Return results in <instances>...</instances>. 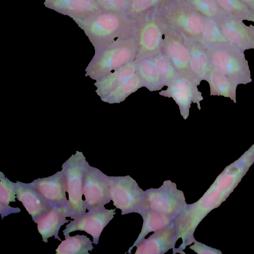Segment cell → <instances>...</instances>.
Here are the masks:
<instances>
[{
	"label": "cell",
	"mask_w": 254,
	"mask_h": 254,
	"mask_svg": "<svg viewBox=\"0 0 254 254\" xmlns=\"http://www.w3.org/2000/svg\"><path fill=\"white\" fill-rule=\"evenodd\" d=\"M199 41L206 46L229 44L223 34L217 20L207 18H205Z\"/></svg>",
	"instance_id": "83f0119b"
},
{
	"label": "cell",
	"mask_w": 254,
	"mask_h": 254,
	"mask_svg": "<svg viewBox=\"0 0 254 254\" xmlns=\"http://www.w3.org/2000/svg\"><path fill=\"white\" fill-rule=\"evenodd\" d=\"M44 4L71 18L83 17L101 10L95 0H45Z\"/></svg>",
	"instance_id": "ffe728a7"
},
{
	"label": "cell",
	"mask_w": 254,
	"mask_h": 254,
	"mask_svg": "<svg viewBox=\"0 0 254 254\" xmlns=\"http://www.w3.org/2000/svg\"><path fill=\"white\" fill-rule=\"evenodd\" d=\"M0 213L2 218L5 216L10 213L11 210L8 208H14L10 207L9 204L10 202H14L15 198L16 197L15 183L10 182L8 180L3 174L0 173Z\"/></svg>",
	"instance_id": "f546056e"
},
{
	"label": "cell",
	"mask_w": 254,
	"mask_h": 254,
	"mask_svg": "<svg viewBox=\"0 0 254 254\" xmlns=\"http://www.w3.org/2000/svg\"><path fill=\"white\" fill-rule=\"evenodd\" d=\"M205 46L214 68L238 85L252 81L244 51L229 44Z\"/></svg>",
	"instance_id": "8992f818"
},
{
	"label": "cell",
	"mask_w": 254,
	"mask_h": 254,
	"mask_svg": "<svg viewBox=\"0 0 254 254\" xmlns=\"http://www.w3.org/2000/svg\"><path fill=\"white\" fill-rule=\"evenodd\" d=\"M72 18L83 30L95 49L133 33L136 21L127 12L103 10Z\"/></svg>",
	"instance_id": "7a4b0ae2"
},
{
	"label": "cell",
	"mask_w": 254,
	"mask_h": 254,
	"mask_svg": "<svg viewBox=\"0 0 254 254\" xmlns=\"http://www.w3.org/2000/svg\"><path fill=\"white\" fill-rule=\"evenodd\" d=\"M145 192L146 209L176 218L187 208L184 193L170 180L165 181L158 188L147 189Z\"/></svg>",
	"instance_id": "9c48e42d"
},
{
	"label": "cell",
	"mask_w": 254,
	"mask_h": 254,
	"mask_svg": "<svg viewBox=\"0 0 254 254\" xmlns=\"http://www.w3.org/2000/svg\"><path fill=\"white\" fill-rule=\"evenodd\" d=\"M157 7L168 26L187 38L200 40L205 17L185 0H164Z\"/></svg>",
	"instance_id": "5b68a950"
},
{
	"label": "cell",
	"mask_w": 254,
	"mask_h": 254,
	"mask_svg": "<svg viewBox=\"0 0 254 254\" xmlns=\"http://www.w3.org/2000/svg\"><path fill=\"white\" fill-rule=\"evenodd\" d=\"M205 18L217 20L228 15L216 0H185Z\"/></svg>",
	"instance_id": "f1b7e54d"
},
{
	"label": "cell",
	"mask_w": 254,
	"mask_h": 254,
	"mask_svg": "<svg viewBox=\"0 0 254 254\" xmlns=\"http://www.w3.org/2000/svg\"><path fill=\"white\" fill-rule=\"evenodd\" d=\"M198 85L192 80L180 76L168 85L166 90H162L159 94L172 98L178 105L181 116L186 120L190 115L192 103H196L198 109H201L200 102L203 97L197 88Z\"/></svg>",
	"instance_id": "7c38bea8"
},
{
	"label": "cell",
	"mask_w": 254,
	"mask_h": 254,
	"mask_svg": "<svg viewBox=\"0 0 254 254\" xmlns=\"http://www.w3.org/2000/svg\"><path fill=\"white\" fill-rule=\"evenodd\" d=\"M254 10V0H240Z\"/></svg>",
	"instance_id": "e575fe53"
},
{
	"label": "cell",
	"mask_w": 254,
	"mask_h": 254,
	"mask_svg": "<svg viewBox=\"0 0 254 254\" xmlns=\"http://www.w3.org/2000/svg\"><path fill=\"white\" fill-rule=\"evenodd\" d=\"M228 15L254 24V10L240 0H216Z\"/></svg>",
	"instance_id": "4316f807"
},
{
	"label": "cell",
	"mask_w": 254,
	"mask_h": 254,
	"mask_svg": "<svg viewBox=\"0 0 254 254\" xmlns=\"http://www.w3.org/2000/svg\"><path fill=\"white\" fill-rule=\"evenodd\" d=\"M128 2H129L131 0H127Z\"/></svg>",
	"instance_id": "8d00e7d4"
},
{
	"label": "cell",
	"mask_w": 254,
	"mask_h": 254,
	"mask_svg": "<svg viewBox=\"0 0 254 254\" xmlns=\"http://www.w3.org/2000/svg\"><path fill=\"white\" fill-rule=\"evenodd\" d=\"M142 87L140 77L136 72L101 100L110 104L120 103Z\"/></svg>",
	"instance_id": "d4e9b609"
},
{
	"label": "cell",
	"mask_w": 254,
	"mask_h": 254,
	"mask_svg": "<svg viewBox=\"0 0 254 254\" xmlns=\"http://www.w3.org/2000/svg\"><path fill=\"white\" fill-rule=\"evenodd\" d=\"M219 26L230 44L245 51L254 49V30L244 21L230 15L216 20Z\"/></svg>",
	"instance_id": "5bb4252c"
},
{
	"label": "cell",
	"mask_w": 254,
	"mask_h": 254,
	"mask_svg": "<svg viewBox=\"0 0 254 254\" xmlns=\"http://www.w3.org/2000/svg\"><path fill=\"white\" fill-rule=\"evenodd\" d=\"M56 250L60 254H89L88 251L93 249L92 242L87 236L77 235L65 237Z\"/></svg>",
	"instance_id": "484cf974"
},
{
	"label": "cell",
	"mask_w": 254,
	"mask_h": 254,
	"mask_svg": "<svg viewBox=\"0 0 254 254\" xmlns=\"http://www.w3.org/2000/svg\"><path fill=\"white\" fill-rule=\"evenodd\" d=\"M152 58L165 86H168L181 76L174 65L162 51Z\"/></svg>",
	"instance_id": "4dcf8cb0"
},
{
	"label": "cell",
	"mask_w": 254,
	"mask_h": 254,
	"mask_svg": "<svg viewBox=\"0 0 254 254\" xmlns=\"http://www.w3.org/2000/svg\"><path fill=\"white\" fill-rule=\"evenodd\" d=\"M83 194L88 210L104 206L111 200L110 177L88 164L84 177Z\"/></svg>",
	"instance_id": "8fae6325"
},
{
	"label": "cell",
	"mask_w": 254,
	"mask_h": 254,
	"mask_svg": "<svg viewBox=\"0 0 254 254\" xmlns=\"http://www.w3.org/2000/svg\"><path fill=\"white\" fill-rule=\"evenodd\" d=\"M101 10L127 12L129 2L127 0H95Z\"/></svg>",
	"instance_id": "d6a6232c"
},
{
	"label": "cell",
	"mask_w": 254,
	"mask_h": 254,
	"mask_svg": "<svg viewBox=\"0 0 254 254\" xmlns=\"http://www.w3.org/2000/svg\"><path fill=\"white\" fill-rule=\"evenodd\" d=\"M53 206L67 207L66 182L63 171L28 183ZM67 210V209H66Z\"/></svg>",
	"instance_id": "9a60e30c"
},
{
	"label": "cell",
	"mask_w": 254,
	"mask_h": 254,
	"mask_svg": "<svg viewBox=\"0 0 254 254\" xmlns=\"http://www.w3.org/2000/svg\"><path fill=\"white\" fill-rule=\"evenodd\" d=\"M111 200L122 215L130 213L140 215L146 209V197L136 182L129 176L110 177Z\"/></svg>",
	"instance_id": "ba28073f"
},
{
	"label": "cell",
	"mask_w": 254,
	"mask_h": 254,
	"mask_svg": "<svg viewBox=\"0 0 254 254\" xmlns=\"http://www.w3.org/2000/svg\"><path fill=\"white\" fill-rule=\"evenodd\" d=\"M115 214V209H107L104 206L90 210L70 221L63 232L66 237L73 231H85L92 236L93 243L97 245L101 232Z\"/></svg>",
	"instance_id": "4fadbf2b"
},
{
	"label": "cell",
	"mask_w": 254,
	"mask_h": 254,
	"mask_svg": "<svg viewBox=\"0 0 254 254\" xmlns=\"http://www.w3.org/2000/svg\"><path fill=\"white\" fill-rule=\"evenodd\" d=\"M206 81L209 83L211 96H222L236 103L238 84L212 65Z\"/></svg>",
	"instance_id": "cb8c5ba5"
},
{
	"label": "cell",
	"mask_w": 254,
	"mask_h": 254,
	"mask_svg": "<svg viewBox=\"0 0 254 254\" xmlns=\"http://www.w3.org/2000/svg\"><path fill=\"white\" fill-rule=\"evenodd\" d=\"M137 44L132 34L95 49L86 69V75L97 80L109 73L135 61Z\"/></svg>",
	"instance_id": "3957f363"
},
{
	"label": "cell",
	"mask_w": 254,
	"mask_h": 254,
	"mask_svg": "<svg viewBox=\"0 0 254 254\" xmlns=\"http://www.w3.org/2000/svg\"><path fill=\"white\" fill-rule=\"evenodd\" d=\"M136 72V62H130L111 72L98 80L95 85L97 94L102 99Z\"/></svg>",
	"instance_id": "44dd1931"
},
{
	"label": "cell",
	"mask_w": 254,
	"mask_h": 254,
	"mask_svg": "<svg viewBox=\"0 0 254 254\" xmlns=\"http://www.w3.org/2000/svg\"><path fill=\"white\" fill-rule=\"evenodd\" d=\"M161 51L169 60L181 76L190 78L196 83L190 68V49L186 38L183 35L168 26Z\"/></svg>",
	"instance_id": "30bf717a"
},
{
	"label": "cell",
	"mask_w": 254,
	"mask_h": 254,
	"mask_svg": "<svg viewBox=\"0 0 254 254\" xmlns=\"http://www.w3.org/2000/svg\"><path fill=\"white\" fill-rule=\"evenodd\" d=\"M135 19L134 35L137 52L135 61L152 58L162 51L168 25L160 15L157 6Z\"/></svg>",
	"instance_id": "277c9868"
},
{
	"label": "cell",
	"mask_w": 254,
	"mask_h": 254,
	"mask_svg": "<svg viewBox=\"0 0 254 254\" xmlns=\"http://www.w3.org/2000/svg\"><path fill=\"white\" fill-rule=\"evenodd\" d=\"M66 217V207L54 206L38 219L36 222L38 230L44 242L47 243L48 239L53 236L62 241L59 231L62 225L69 221Z\"/></svg>",
	"instance_id": "d6986e66"
},
{
	"label": "cell",
	"mask_w": 254,
	"mask_h": 254,
	"mask_svg": "<svg viewBox=\"0 0 254 254\" xmlns=\"http://www.w3.org/2000/svg\"><path fill=\"white\" fill-rule=\"evenodd\" d=\"M174 222L143 239L137 247L135 254H163L175 248L178 240Z\"/></svg>",
	"instance_id": "2e32d148"
},
{
	"label": "cell",
	"mask_w": 254,
	"mask_h": 254,
	"mask_svg": "<svg viewBox=\"0 0 254 254\" xmlns=\"http://www.w3.org/2000/svg\"><path fill=\"white\" fill-rule=\"evenodd\" d=\"M88 165L82 152L77 151L62 165L68 194L67 217L75 219L86 212L87 208L82 199L84 177Z\"/></svg>",
	"instance_id": "52a82bcc"
},
{
	"label": "cell",
	"mask_w": 254,
	"mask_h": 254,
	"mask_svg": "<svg viewBox=\"0 0 254 254\" xmlns=\"http://www.w3.org/2000/svg\"><path fill=\"white\" fill-rule=\"evenodd\" d=\"M251 166L239 158L226 167L198 201L187 204L183 212L186 221L191 226L197 227L209 212L226 200Z\"/></svg>",
	"instance_id": "6da1fadb"
},
{
	"label": "cell",
	"mask_w": 254,
	"mask_h": 254,
	"mask_svg": "<svg viewBox=\"0 0 254 254\" xmlns=\"http://www.w3.org/2000/svg\"><path fill=\"white\" fill-rule=\"evenodd\" d=\"M251 26L252 27L253 29L254 30V24L251 23Z\"/></svg>",
	"instance_id": "d590c367"
},
{
	"label": "cell",
	"mask_w": 254,
	"mask_h": 254,
	"mask_svg": "<svg viewBox=\"0 0 254 254\" xmlns=\"http://www.w3.org/2000/svg\"><path fill=\"white\" fill-rule=\"evenodd\" d=\"M186 40L190 52L191 72L194 79L199 85L202 80H206L211 66L207 49L199 41L187 38Z\"/></svg>",
	"instance_id": "ac0fdd59"
},
{
	"label": "cell",
	"mask_w": 254,
	"mask_h": 254,
	"mask_svg": "<svg viewBox=\"0 0 254 254\" xmlns=\"http://www.w3.org/2000/svg\"><path fill=\"white\" fill-rule=\"evenodd\" d=\"M15 186L16 198L22 203L35 223L41 216L53 207L29 184L17 181Z\"/></svg>",
	"instance_id": "e0dca14e"
},
{
	"label": "cell",
	"mask_w": 254,
	"mask_h": 254,
	"mask_svg": "<svg viewBox=\"0 0 254 254\" xmlns=\"http://www.w3.org/2000/svg\"><path fill=\"white\" fill-rule=\"evenodd\" d=\"M143 218V224L138 238L127 253L131 254V250L144 239L150 232L161 230L173 223L176 218L146 209L140 214Z\"/></svg>",
	"instance_id": "7402d4cb"
},
{
	"label": "cell",
	"mask_w": 254,
	"mask_h": 254,
	"mask_svg": "<svg viewBox=\"0 0 254 254\" xmlns=\"http://www.w3.org/2000/svg\"><path fill=\"white\" fill-rule=\"evenodd\" d=\"M135 62L136 72L143 86L150 91L162 89L165 85L153 58L142 59Z\"/></svg>",
	"instance_id": "603a6c76"
},
{
	"label": "cell",
	"mask_w": 254,
	"mask_h": 254,
	"mask_svg": "<svg viewBox=\"0 0 254 254\" xmlns=\"http://www.w3.org/2000/svg\"><path fill=\"white\" fill-rule=\"evenodd\" d=\"M193 243V244L190 247V249L198 254H222V252L219 250L208 247L196 240H195Z\"/></svg>",
	"instance_id": "836d02e7"
},
{
	"label": "cell",
	"mask_w": 254,
	"mask_h": 254,
	"mask_svg": "<svg viewBox=\"0 0 254 254\" xmlns=\"http://www.w3.org/2000/svg\"><path fill=\"white\" fill-rule=\"evenodd\" d=\"M164 0H131L127 13L136 19L145 12L158 6Z\"/></svg>",
	"instance_id": "1f68e13d"
}]
</instances>
